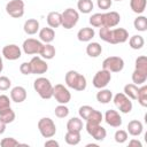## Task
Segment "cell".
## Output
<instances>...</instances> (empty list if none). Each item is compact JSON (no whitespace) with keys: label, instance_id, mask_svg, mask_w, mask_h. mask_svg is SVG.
<instances>
[{"label":"cell","instance_id":"cell-1","mask_svg":"<svg viewBox=\"0 0 147 147\" xmlns=\"http://www.w3.org/2000/svg\"><path fill=\"white\" fill-rule=\"evenodd\" d=\"M64 82L68 87L74 88L76 91H84L87 86L85 76H83L76 70H69L64 76Z\"/></svg>","mask_w":147,"mask_h":147},{"label":"cell","instance_id":"cell-2","mask_svg":"<svg viewBox=\"0 0 147 147\" xmlns=\"http://www.w3.org/2000/svg\"><path fill=\"white\" fill-rule=\"evenodd\" d=\"M33 88L39 94L41 99L48 100L53 98V85L49 79L45 77H39L33 82Z\"/></svg>","mask_w":147,"mask_h":147},{"label":"cell","instance_id":"cell-3","mask_svg":"<svg viewBox=\"0 0 147 147\" xmlns=\"http://www.w3.org/2000/svg\"><path fill=\"white\" fill-rule=\"evenodd\" d=\"M38 130L44 138H52L56 133V125L49 117H42L38 121Z\"/></svg>","mask_w":147,"mask_h":147},{"label":"cell","instance_id":"cell-4","mask_svg":"<svg viewBox=\"0 0 147 147\" xmlns=\"http://www.w3.org/2000/svg\"><path fill=\"white\" fill-rule=\"evenodd\" d=\"M61 17H62V23L61 25L67 29V30H70L72 29L77 23H78V20H79V14L76 9L74 8H67L64 9L63 13H61Z\"/></svg>","mask_w":147,"mask_h":147},{"label":"cell","instance_id":"cell-5","mask_svg":"<svg viewBox=\"0 0 147 147\" xmlns=\"http://www.w3.org/2000/svg\"><path fill=\"white\" fill-rule=\"evenodd\" d=\"M124 68V60L119 56H109L103 60L102 69H106L110 72H119Z\"/></svg>","mask_w":147,"mask_h":147},{"label":"cell","instance_id":"cell-6","mask_svg":"<svg viewBox=\"0 0 147 147\" xmlns=\"http://www.w3.org/2000/svg\"><path fill=\"white\" fill-rule=\"evenodd\" d=\"M53 98L60 105H67L71 100V94L64 85L56 84L55 86H53Z\"/></svg>","mask_w":147,"mask_h":147},{"label":"cell","instance_id":"cell-7","mask_svg":"<svg viewBox=\"0 0 147 147\" xmlns=\"http://www.w3.org/2000/svg\"><path fill=\"white\" fill-rule=\"evenodd\" d=\"M6 13L14 17L20 18L24 15V2L23 0H10L6 5Z\"/></svg>","mask_w":147,"mask_h":147},{"label":"cell","instance_id":"cell-8","mask_svg":"<svg viewBox=\"0 0 147 147\" xmlns=\"http://www.w3.org/2000/svg\"><path fill=\"white\" fill-rule=\"evenodd\" d=\"M111 80V74L110 71L106 70V69H101L99 70L94 77H93V80H92V84L95 88H105Z\"/></svg>","mask_w":147,"mask_h":147},{"label":"cell","instance_id":"cell-9","mask_svg":"<svg viewBox=\"0 0 147 147\" xmlns=\"http://www.w3.org/2000/svg\"><path fill=\"white\" fill-rule=\"evenodd\" d=\"M114 103L115 106L118 108V110L123 114H129L132 110V101L130 100V98H127L124 93H117L114 96Z\"/></svg>","mask_w":147,"mask_h":147},{"label":"cell","instance_id":"cell-10","mask_svg":"<svg viewBox=\"0 0 147 147\" xmlns=\"http://www.w3.org/2000/svg\"><path fill=\"white\" fill-rule=\"evenodd\" d=\"M86 131L96 141H102L107 136L106 129L103 126H101L100 124H95V123L86 122Z\"/></svg>","mask_w":147,"mask_h":147},{"label":"cell","instance_id":"cell-11","mask_svg":"<svg viewBox=\"0 0 147 147\" xmlns=\"http://www.w3.org/2000/svg\"><path fill=\"white\" fill-rule=\"evenodd\" d=\"M42 42L40 40H37L34 38H28L23 41L22 48L23 52L28 55H33V54H39L42 47Z\"/></svg>","mask_w":147,"mask_h":147},{"label":"cell","instance_id":"cell-12","mask_svg":"<svg viewBox=\"0 0 147 147\" xmlns=\"http://www.w3.org/2000/svg\"><path fill=\"white\" fill-rule=\"evenodd\" d=\"M129 39V32L124 28H116L110 30L109 44H123Z\"/></svg>","mask_w":147,"mask_h":147},{"label":"cell","instance_id":"cell-13","mask_svg":"<svg viewBox=\"0 0 147 147\" xmlns=\"http://www.w3.org/2000/svg\"><path fill=\"white\" fill-rule=\"evenodd\" d=\"M30 67H31V74H36V75H42L48 70V64L40 56H33L30 61Z\"/></svg>","mask_w":147,"mask_h":147},{"label":"cell","instance_id":"cell-14","mask_svg":"<svg viewBox=\"0 0 147 147\" xmlns=\"http://www.w3.org/2000/svg\"><path fill=\"white\" fill-rule=\"evenodd\" d=\"M2 55L5 59H7L9 61H15V60H18L21 57L22 51L17 45L10 44V45H6L2 48Z\"/></svg>","mask_w":147,"mask_h":147},{"label":"cell","instance_id":"cell-15","mask_svg":"<svg viewBox=\"0 0 147 147\" xmlns=\"http://www.w3.org/2000/svg\"><path fill=\"white\" fill-rule=\"evenodd\" d=\"M119 21H121V16L117 11L102 13V26L114 28L119 23Z\"/></svg>","mask_w":147,"mask_h":147},{"label":"cell","instance_id":"cell-16","mask_svg":"<svg viewBox=\"0 0 147 147\" xmlns=\"http://www.w3.org/2000/svg\"><path fill=\"white\" fill-rule=\"evenodd\" d=\"M105 121L108 125H110L113 127H119L122 125V117H121L119 113L114 109H109L106 111Z\"/></svg>","mask_w":147,"mask_h":147},{"label":"cell","instance_id":"cell-17","mask_svg":"<svg viewBox=\"0 0 147 147\" xmlns=\"http://www.w3.org/2000/svg\"><path fill=\"white\" fill-rule=\"evenodd\" d=\"M10 99L16 103H21L26 99V90L23 86H15L10 91Z\"/></svg>","mask_w":147,"mask_h":147},{"label":"cell","instance_id":"cell-18","mask_svg":"<svg viewBox=\"0 0 147 147\" xmlns=\"http://www.w3.org/2000/svg\"><path fill=\"white\" fill-rule=\"evenodd\" d=\"M46 21H47L48 26L52 28V29H56V28L61 26V23H62L61 13H59V11H51L47 15Z\"/></svg>","mask_w":147,"mask_h":147},{"label":"cell","instance_id":"cell-19","mask_svg":"<svg viewBox=\"0 0 147 147\" xmlns=\"http://www.w3.org/2000/svg\"><path fill=\"white\" fill-rule=\"evenodd\" d=\"M23 30L26 34H30V36L36 34L39 31V22L36 18H29L24 22Z\"/></svg>","mask_w":147,"mask_h":147},{"label":"cell","instance_id":"cell-20","mask_svg":"<svg viewBox=\"0 0 147 147\" xmlns=\"http://www.w3.org/2000/svg\"><path fill=\"white\" fill-rule=\"evenodd\" d=\"M55 38V31L52 28H42L39 31V39L45 44H51Z\"/></svg>","mask_w":147,"mask_h":147},{"label":"cell","instance_id":"cell-21","mask_svg":"<svg viewBox=\"0 0 147 147\" xmlns=\"http://www.w3.org/2000/svg\"><path fill=\"white\" fill-rule=\"evenodd\" d=\"M142 130H144L142 123L140 121H138V119H132L127 124V132L133 137L140 136L142 133Z\"/></svg>","mask_w":147,"mask_h":147},{"label":"cell","instance_id":"cell-22","mask_svg":"<svg viewBox=\"0 0 147 147\" xmlns=\"http://www.w3.org/2000/svg\"><path fill=\"white\" fill-rule=\"evenodd\" d=\"M95 36V31L93 28H82L78 32H77V38L79 41L86 42L93 39V37Z\"/></svg>","mask_w":147,"mask_h":147},{"label":"cell","instance_id":"cell-23","mask_svg":"<svg viewBox=\"0 0 147 147\" xmlns=\"http://www.w3.org/2000/svg\"><path fill=\"white\" fill-rule=\"evenodd\" d=\"M55 47L52 45V44H44L42 47H41V51L39 53V55L45 59V60H52L54 56H55Z\"/></svg>","mask_w":147,"mask_h":147},{"label":"cell","instance_id":"cell-24","mask_svg":"<svg viewBox=\"0 0 147 147\" xmlns=\"http://www.w3.org/2000/svg\"><path fill=\"white\" fill-rule=\"evenodd\" d=\"M102 53V46L99 42H90L86 46V54L91 57H98Z\"/></svg>","mask_w":147,"mask_h":147},{"label":"cell","instance_id":"cell-25","mask_svg":"<svg viewBox=\"0 0 147 147\" xmlns=\"http://www.w3.org/2000/svg\"><path fill=\"white\" fill-rule=\"evenodd\" d=\"M113 99V92L107 88H100V91L96 93V100L100 103H109Z\"/></svg>","mask_w":147,"mask_h":147},{"label":"cell","instance_id":"cell-26","mask_svg":"<svg viewBox=\"0 0 147 147\" xmlns=\"http://www.w3.org/2000/svg\"><path fill=\"white\" fill-rule=\"evenodd\" d=\"M83 130V121L79 117H72L67 123V131L80 132Z\"/></svg>","mask_w":147,"mask_h":147},{"label":"cell","instance_id":"cell-27","mask_svg":"<svg viewBox=\"0 0 147 147\" xmlns=\"http://www.w3.org/2000/svg\"><path fill=\"white\" fill-rule=\"evenodd\" d=\"M64 140L70 146H76L80 142V132L76 131H67L64 136Z\"/></svg>","mask_w":147,"mask_h":147},{"label":"cell","instance_id":"cell-28","mask_svg":"<svg viewBox=\"0 0 147 147\" xmlns=\"http://www.w3.org/2000/svg\"><path fill=\"white\" fill-rule=\"evenodd\" d=\"M146 5L147 0H130V7L136 14H142L146 9Z\"/></svg>","mask_w":147,"mask_h":147},{"label":"cell","instance_id":"cell-29","mask_svg":"<svg viewBox=\"0 0 147 147\" xmlns=\"http://www.w3.org/2000/svg\"><path fill=\"white\" fill-rule=\"evenodd\" d=\"M93 2L92 0H78L77 8L83 14H90L93 10Z\"/></svg>","mask_w":147,"mask_h":147},{"label":"cell","instance_id":"cell-30","mask_svg":"<svg viewBox=\"0 0 147 147\" xmlns=\"http://www.w3.org/2000/svg\"><path fill=\"white\" fill-rule=\"evenodd\" d=\"M129 45L132 49H140L145 45V39H144L142 36L134 34L129 39Z\"/></svg>","mask_w":147,"mask_h":147},{"label":"cell","instance_id":"cell-31","mask_svg":"<svg viewBox=\"0 0 147 147\" xmlns=\"http://www.w3.org/2000/svg\"><path fill=\"white\" fill-rule=\"evenodd\" d=\"M15 117H16V115H15L14 110L11 109V107H9V108H7V109L0 111V118H1L6 124L13 123L14 119H15Z\"/></svg>","mask_w":147,"mask_h":147},{"label":"cell","instance_id":"cell-32","mask_svg":"<svg viewBox=\"0 0 147 147\" xmlns=\"http://www.w3.org/2000/svg\"><path fill=\"white\" fill-rule=\"evenodd\" d=\"M138 86L136 84H126L124 86V94L132 99V100H137V95H138Z\"/></svg>","mask_w":147,"mask_h":147},{"label":"cell","instance_id":"cell-33","mask_svg":"<svg viewBox=\"0 0 147 147\" xmlns=\"http://www.w3.org/2000/svg\"><path fill=\"white\" fill-rule=\"evenodd\" d=\"M147 79V74L146 72H142V71H139L137 69H134V71L132 72V82L133 84L136 85H141L146 82Z\"/></svg>","mask_w":147,"mask_h":147},{"label":"cell","instance_id":"cell-34","mask_svg":"<svg viewBox=\"0 0 147 147\" xmlns=\"http://www.w3.org/2000/svg\"><path fill=\"white\" fill-rule=\"evenodd\" d=\"M133 25H134V29L140 31V32H144L147 30V18L145 16H138L134 21H133Z\"/></svg>","mask_w":147,"mask_h":147},{"label":"cell","instance_id":"cell-35","mask_svg":"<svg viewBox=\"0 0 147 147\" xmlns=\"http://www.w3.org/2000/svg\"><path fill=\"white\" fill-rule=\"evenodd\" d=\"M137 100L142 107H147V86L146 85L138 88Z\"/></svg>","mask_w":147,"mask_h":147},{"label":"cell","instance_id":"cell-36","mask_svg":"<svg viewBox=\"0 0 147 147\" xmlns=\"http://www.w3.org/2000/svg\"><path fill=\"white\" fill-rule=\"evenodd\" d=\"M136 69L147 74V57L145 55H140L136 59Z\"/></svg>","mask_w":147,"mask_h":147},{"label":"cell","instance_id":"cell-37","mask_svg":"<svg viewBox=\"0 0 147 147\" xmlns=\"http://www.w3.org/2000/svg\"><path fill=\"white\" fill-rule=\"evenodd\" d=\"M54 114L59 118H64V117H67L69 115V108L65 105H59L57 107H55Z\"/></svg>","mask_w":147,"mask_h":147},{"label":"cell","instance_id":"cell-38","mask_svg":"<svg viewBox=\"0 0 147 147\" xmlns=\"http://www.w3.org/2000/svg\"><path fill=\"white\" fill-rule=\"evenodd\" d=\"M93 110H94V108H93V107L87 106V105H84V106H82V107L79 108L78 114H79L80 118H83V119H85V121H86V119L90 117V115L93 113Z\"/></svg>","mask_w":147,"mask_h":147},{"label":"cell","instance_id":"cell-39","mask_svg":"<svg viewBox=\"0 0 147 147\" xmlns=\"http://www.w3.org/2000/svg\"><path fill=\"white\" fill-rule=\"evenodd\" d=\"M102 119H103V115L101 114V111H99V110H93V113L90 115V117L86 119V122H88V123H95V124H100L101 122H102Z\"/></svg>","mask_w":147,"mask_h":147},{"label":"cell","instance_id":"cell-40","mask_svg":"<svg viewBox=\"0 0 147 147\" xmlns=\"http://www.w3.org/2000/svg\"><path fill=\"white\" fill-rule=\"evenodd\" d=\"M90 24L94 28L102 26V13H95L90 17Z\"/></svg>","mask_w":147,"mask_h":147},{"label":"cell","instance_id":"cell-41","mask_svg":"<svg viewBox=\"0 0 147 147\" xmlns=\"http://www.w3.org/2000/svg\"><path fill=\"white\" fill-rule=\"evenodd\" d=\"M21 144L15 139V138H11V137H8V138H3L1 139L0 141V146L1 147H16V146H20Z\"/></svg>","mask_w":147,"mask_h":147},{"label":"cell","instance_id":"cell-42","mask_svg":"<svg viewBox=\"0 0 147 147\" xmlns=\"http://www.w3.org/2000/svg\"><path fill=\"white\" fill-rule=\"evenodd\" d=\"M114 138H115V141H116V142L123 144V142H125V141L127 140L129 137H127V132H126L125 130H117V131L115 132Z\"/></svg>","mask_w":147,"mask_h":147},{"label":"cell","instance_id":"cell-43","mask_svg":"<svg viewBox=\"0 0 147 147\" xmlns=\"http://www.w3.org/2000/svg\"><path fill=\"white\" fill-rule=\"evenodd\" d=\"M110 28H107V26H101L100 28V31H99V36L100 38L106 41V42H109V39H110Z\"/></svg>","mask_w":147,"mask_h":147},{"label":"cell","instance_id":"cell-44","mask_svg":"<svg viewBox=\"0 0 147 147\" xmlns=\"http://www.w3.org/2000/svg\"><path fill=\"white\" fill-rule=\"evenodd\" d=\"M11 86V82L6 76H0V91H7Z\"/></svg>","mask_w":147,"mask_h":147},{"label":"cell","instance_id":"cell-45","mask_svg":"<svg viewBox=\"0 0 147 147\" xmlns=\"http://www.w3.org/2000/svg\"><path fill=\"white\" fill-rule=\"evenodd\" d=\"M9 107H10V100H9V98L7 95H5V94H1L0 95V111L7 109Z\"/></svg>","mask_w":147,"mask_h":147},{"label":"cell","instance_id":"cell-46","mask_svg":"<svg viewBox=\"0 0 147 147\" xmlns=\"http://www.w3.org/2000/svg\"><path fill=\"white\" fill-rule=\"evenodd\" d=\"M96 5H98L99 9L107 10V9H109L111 7L113 0H96Z\"/></svg>","mask_w":147,"mask_h":147},{"label":"cell","instance_id":"cell-47","mask_svg":"<svg viewBox=\"0 0 147 147\" xmlns=\"http://www.w3.org/2000/svg\"><path fill=\"white\" fill-rule=\"evenodd\" d=\"M20 71L23 75H31V67H30V62H23L20 65Z\"/></svg>","mask_w":147,"mask_h":147},{"label":"cell","instance_id":"cell-48","mask_svg":"<svg viewBox=\"0 0 147 147\" xmlns=\"http://www.w3.org/2000/svg\"><path fill=\"white\" fill-rule=\"evenodd\" d=\"M45 147H59L60 144L56 141V140H53V139H49L47 141H45Z\"/></svg>","mask_w":147,"mask_h":147},{"label":"cell","instance_id":"cell-49","mask_svg":"<svg viewBox=\"0 0 147 147\" xmlns=\"http://www.w3.org/2000/svg\"><path fill=\"white\" fill-rule=\"evenodd\" d=\"M129 146H131V147H133V146H136V147H142L141 142H140L139 140H137V139L130 140V141H129Z\"/></svg>","mask_w":147,"mask_h":147},{"label":"cell","instance_id":"cell-50","mask_svg":"<svg viewBox=\"0 0 147 147\" xmlns=\"http://www.w3.org/2000/svg\"><path fill=\"white\" fill-rule=\"evenodd\" d=\"M6 125H7V124L0 118V134H2V133L6 131Z\"/></svg>","mask_w":147,"mask_h":147},{"label":"cell","instance_id":"cell-51","mask_svg":"<svg viewBox=\"0 0 147 147\" xmlns=\"http://www.w3.org/2000/svg\"><path fill=\"white\" fill-rule=\"evenodd\" d=\"M2 69H3V62H2V57L0 55V72L2 71Z\"/></svg>","mask_w":147,"mask_h":147},{"label":"cell","instance_id":"cell-52","mask_svg":"<svg viewBox=\"0 0 147 147\" xmlns=\"http://www.w3.org/2000/svg\"><path fill=\"white\" fill-rule=\"evenodd\" d=\"M86 147H98V145H95V144H87Z\"/></svg>","mask_w":147,"mask_h":147},{"label":"cell","instance_id":"cell-53","mask_svg":"<svg viewBox=\"0 0 147 147\" xmlns=\"http://www.w3.org/2000/svg\"><path fill=\"white\" fill-rule=\"evenodd\" d=\"M115 1H122V0H115Z\"/></svg>","mask_w":147,"mask_h":147}]
</instances>
